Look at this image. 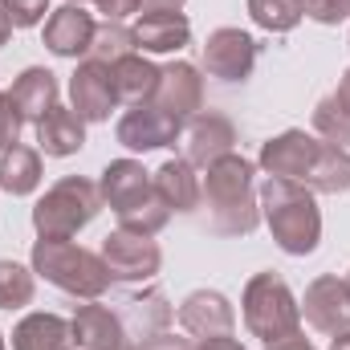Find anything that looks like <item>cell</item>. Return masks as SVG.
Listing matches in <instances>:
<instances>
[{"instance_id":"cell-1","label":"cell","mask_w":350,"mask_h":350,"mask_svg":"<svg viewBox=\"0 0 350 350\" xmlns=\"http://www.w3.org/2000/svg\"><path fill=\"white\" fill-rule=\"evenodd\" d=\"M257 167L245 155H224L204 175V208H208V228L216 237H249L261 224V200H257Z\"/></svg>"},{"instance_id":"cell-2","label":"cell","mask_w":350,"mask_h":350,"mask_svg":"<svg viewBox=\"0 0 350 350\" xmlns=\"http://www.w3.org/2000/svg\"><path fill=\"white\" fill-rule=\"evenodd\" d=\"M257 200H261V220L269 224V232H273L281 253L310 257L318 249V241H322V212H318V200H314V191L306 183L265 175Z\"/></svg>"},{"instance_id":"cell-3","label":"cell","mask_w":350,"mask_h":350,"mask_svg":"<svg viewBox=\"0 0 350 350\" xmlns=\"http://www.w3.org/2000/svg\"><path fill=\"white\" fill-rule=\"evenodd\" d=\"M98 191H102V204H110V212L118 216V228L155 237L172 220V208L163 204V196L151 183V172L139 159H110L102 167Z\"/></svg>"},{"instance_id":"cell-4","label":"cell","mask_w":350,"mask_h":350,"mask_svg":"<svg viewBox=\"0 0 350 350\" xmlns=\"http://www.w3.org/2000/svg\"><path fill=\"white\" fill-rule=\"evenodd\" d=\"M33 273L45 277L53 289L70 293V297H82V301H98L114 281L106 273V265L98 253H90L74 241H53V237H37L33 241Z\"/></svg>"},{"instance_id":"cell-5","label":"cell","mask_w":350,"mask_h":350,"mask_svg":"<svg viewBox=\"0 0 350 350\" xmlns=\"http://www.w3.org/2000/svg\"><path fill=\"white\" fill-rule=\"evenodd\" d=\"M241 314H245L249 334L261 338L265 347L297 334V326H301V306H297L293 289L285 285V277H277L273 269L249 277V285L241 293Z\"/></svg>"},{"instance_id":"cell-6","label":"cell","mask_w":350,"mask_h":350,"mask_svg":"<svg viewBox=\"0 0 350 350\" xmlns=\"http://www.w3.org/2000/svg\"><path fill=\"white\" fill-rule=\"evenodd\" d=\"M98 212H102V191H98V183H90L82 175H66V179H57V183L33 204V228H37V237L70 241L74 232L86 228Z\"/></svg>"},{"instance_id":"cell-7","label":"cell","mask_w":350,"mask_h":350,"mask_svg":"<svg viewBox=\"0 0 350 350\" xmlns=\"http://www.w3.org/2000/svg\"><path fill=\"white\" fill-rule=\"evenodd\" d=\"M102 265L110 273L114 285H147L159 265H163V253L159 245L147 237V232H131V228H114L106 241H102Z\"/></svg>"},{"instance_id":"cell-8","label":"cell","mask_w":350,"mask_h":350,"mask_svg":"<svg viewBox=\"0 0 350 350\" xmlns=\"http://www.w3.org/2000/svg\"><path fill=\"white\" fill-rule=\"evenodd\" d=\"M183 135V122L167 114L163 106L155 102H143V106H131L118 126H114V139L126 147V151H159V147H175V139Z\"/></svg>"},{"instance_id":"cell-9","label":"cell","mask_w":350,"mask_h":350,"mask_svg":"<svg viewBox=\"0 0 350 350\" xmlns=\"http://www.w3.org/2000/svg\"><path fill=\"white\" fill-rule=\"evenodd\" d=\"M301 306V318L318 330V334H342L350 330V289L342 277L334 273H322L306 285V297L297 301Z\"/></svg>"},{"instance_id":"cell-10","label":"cell","mask_w":350,"mask_h":350,"mask_svg":"<svg viewBox=\"0 0 350 350\" xmlns=\"http://www.w3.org/2000/svg\"><path fill=\"white\" fill-rule=\"evenodd\" d=\"M257 66V41L245 29H212L204 41V70L220 82H245Z\"/></svg>"},{"instance_id":"cell-11","label":"cell","mask_w":350,"mask_h":350,"mask_svg":"<svg viewBox=\"0 0 350 350\" xmlns=\"http://www.w3.org/2000/svg\"><path fill=\"white\" fill-rule=\"evenodd\" d=\"M232 147H237V126L224 114L200 110L187 122V131H183V159L191 167H204L208 172L212 163H220L224 155H232Z\"/></svg>"},{"instance_id":"cell-12","label":"cell","mask_w":350,"mask_h":350,"mask_svg":"<svg viewBox=\"0 0 350 350\" xmlns=\"http://www.w3.org/2000/svg\"><path fill=\"white\" fill-rule=\"evenodd\" d=\"M318 155V139L306 135V131H281L277 139L261 143V155H257V167L273 179H306L310 163Z\"/></svg>"},{"instance_id":"cell-13","label":"cell","mask_w":350,"mask_h":350,"mask_svg":"<svg viewBox=\"0 0 350 350\" xmlns=\"http://www.w3.org/2000/svg\"><path fill=\"white\" fill-rule=\"evenodd\" d=\"M70 102L78 110L82 122H106L110 110L118 106V94H114V78H110V66L102 62H82L70 78Z\"/></svg>"},{"instance_id":"cell-14","label":"cell","mask_w":350,"mask_h":350,"mask_svg":"<svg viewBox=\"0 0 350 350\" xmlns=\"http://www.w3.org/2000/svg\"><path fill=\"white\" fill-rule=\"evenodd\" d=\"M70 334H74V347L78 350H126V347H135L126 338L122 318L110 306H98V301H86V306L74 310Z\"/></svg>"},{"instance_id":"cell-15","label":"cell","mask_w":350,"mask_h":350,"mask_svg":"<svg viewBox=\"0 0 350 350\" xmlns=\"http://www.w3.org/2000/svg\"><path fill=\"white\" fill-rule=\"evenodd\" d=\"M179 326L191 338H216V334H232L237 326V310L220 289H196L183 297L179 306Z\"/></svg>"},{"instance_id":"cell-16","label":"cell","mask_w":350,"mask_h":350,"mask_svg":"<svg viewBox=\"0 0 350 350\" xmlns=\"http://www.w3.org/2000/svg\"><path fill=\"white\" fill-rule=\"evenodd\" d=\"M155 106H163L167 114H175L179 122L183 118H196L204 110V78L191 62H172L159 70V86H155Z\"/></svg>"},{"instance_id":"cell-17","label":"cell","mask_w":350,"mask_h":350,"mask_svg":"<svg viewBox=\"0 0 350 350\" xmlns=\"http://www.w3.org/2000/svg\"><path fill=\"white\" fill-rule=\"evenodd\" d=\"M90 41H94V16H90L82 4H62L45 16V49L53 57H82L90 53Z\"/></svg>"},{"instance_id":"cell-18","label":"cell","mask_w":350,"mask_h":350,"mask_svg":"<svg viewBox=\"0 0 350 350\" xmlns=\"http://www.w3.org/2000/svg\"><path fill=\"white\" fill-rule=\"evenodd\" d=\"M118 318L126 326V338L131 342H143V338H155V334H163L172 326L175 310H172V301H167V293L159 285H151L143 293H131L122 301V314Z\"/></svg>"},{"instance_id":"cell-19","label":"cell","mask_w":350,"mask_h":350,"mask_svg":"<svg viewBox=\"0 0 350 350\" xmlns=\"http://www.w3.org/2000/svg\"><path fill=\"white\" fill-rule=\"evenodd\" d=\"M57 94H62L57 74L45 70V66H29V70L12 82V90H8V98H12V106H16V114H21V122H33V126L57 106Z\"/></svg>"},{"instance_id":"cell-20","label":"cell","mask_w":350,"mask_h":350,"mask_svg":"<svg viewBox=\"0 0 350 350\" xmlns=\"http://www.w3.org/2000/svg\"><path fill=\"white\" fill-rule=\"evenodd\" d=\"M37 147L49 155V159H70L86 147V122L78 118L74 106H53L41 122H37Z\"/></svg>"},{"instance_id":"cell-21","label":"cell","mask_w":350,"mask_h":350,"mask_svg":"<svg viewBox=\"0 0 350 350\" xmlns=\"http://www.w3.org/2000/svg\"><path fill=\"white\" fill-rule=\"evenodd\" d=\"M191 41V21L183 12H143L135 25V45L143 53H179Z\"/></svg>"},{"instance_id":"cell-22","label":"cell","mask_w":350,"mask_h":350,"mask_svg":"<svg viewBox=\"0 0 350 350\" xmlns=\"http://www.w3.org/2000/svg\"><path fill=\"white\" fill-rule=\"evenodd\" d=\"M12 350H74V334L70 322L62 314H25L12 326Z\"/></svg>"},{"instance_id":"cell-23","label":"cell","mask_w":350,"mask_h":350,"mask_svg":"<svg viewBox=\"0 0 350 350\" xmlns=\"http://www.w3.org/2000/svg\"><path fill=\"white\" fill-rule=\"evenodd\" d=\"M155 191L163 196V204L172 212H196L200 208V196H204V183L196 179V167L187 159H167L159 172L151 175Z\"/></svg>"},{"instance_id":"cell-24","label":"cell","mask_w":350,"mask_h":350,"mask_svg":"<svg viewBox=\"0 0 350 350\" xmlns=\"http://www.w3.org/2000/svg\"><path fill=\"white\" fill-rule=\"evenodd\" d=\"M110 78H114V94L118 102H131V106H143L155 98V86H159V66L143 53H131L122 62L110 66Z\"/></svg>"},{"instance_id":"cell-25","label":"cell","mask_w":350,"mask_h":350,"mask_svg":"<svg viewBox=\"0 0 350 350\" xmlns=\"http://www.w3.org/2000/svg\"><path fill=\"white\" fill-rule=\"evenodd\" d=\"M41 151L12 143L8 151H0V191L8 196H33L41 187Z\"/></svg>"},{"instance_id":"cell-26","label":"cell","mask_w":350,"mask_h":350,"mask_svg":"<svg viewBox=\"0 0 350 350\" xmlns=\"http://www.w3.org/2000/svg\"><path fill=\"white\" fill-rule=\"evenodd\" d=\"M301 183L310 191H318V196L350 191V151L347 147H334V143H318V155H314L310 175Z\"/></svg>"},{"instance_id":"cell-27","label":"cell","mask_w":350,"mask_h":350,"mask_svg":"<svg viewBox=\"0 0 350 350\" xmlns=\"http://www.w3.org/2000/svg\"><path fill=\"white\" fill-rule=\"evenodd\" d=\"M139 45H135V29H126L122 21H102L94 25V41H90V62H102V66H114L122 57H131Z\"/></svg>"},{"instance_id":"cell-28","label":"cell","mask_w":350,"mask_h":350,"mask_svg":"<svg viewBox=\"0 0 350 350\" xmlns=\"http://www.w3.org/2000/svg\"><path fill=\"white\" fill-rule=\"evenodd\" d=\"M249 16L265 33H293L301 25L306 8H301V0H249Z\"/></svg>"},{"instance_id":"cell-29","label":"cell","mask_w":350,"mask_h":350,"mask_svg":"<svg viewBox=\"0 0 350 350\" xmlns=\"http://www.w3.org/2000/svg\"><path fill=\"white\" fill-rule=\"evenodd\" d=\"M37 293V273L16 261H0V310H25Z\"/></svg>"},{"instance_id":"cell-30","label":"cell","mask_w":350,"mask_h":350,"mask_svg":"<svg viewBox=\"0 0 350 350\" xmlns=\"http://www.w3.org/2000/svg\"><path fill=\"white\" fill-rule=\"evenodd\" d=\"M314 131L322 135V143H334V147H350V110L326 94L318 106H314Z\"/></svg>"},{"instance_id":"cell-31","label":"cell","mask_w":350,"mask_h":350,"mask_svg":"<svg viewBox=\"0 0 350 350\" xmlns=\"http://www.w3.org/2000/svg\"><path fill=\"white\" fill-rule=\"evenodd\" d=\"M0 12L8 16L12 29H33V25H41L53 8H49V0H0Z\"/></svg>"},{"instance_id":"cell-32","label":"cell","mask_w":350,"mask_h":350,"mask_svg":"<svg viewBox=\"0 0 350 350\" xmlns=\"http://www.w3.org/2000/svg\"><path fill=\"white\" fill-rule=\"evenodd\" d=\"M301 8L318 25H342L350 16V0H301Z\"/></svg>"},{"instance_id":"cell-33","label":"cell","mask_w":350,"mask_h":350,"mask_svg":"<svg viewBox=\"0 0 350 350\" xmlns=\"http://www.w3.org/2000/svg\"><path fill=\"white\" fill-rule=\"evenodd\" d=\"M16 135H21V114H16L12 98L0 94V151H8L16 143Z\"/></svg>"},{"instance_id":"cell-34","label":"cell","mask_w":350,"mask_h":350,"mask_svg":"<svg viewBox=\"0 0 350 350\" xmlns=\"http://www.w3.org/2000/svg\"><path fill=\"white\" fill-rule=\"evenodd\" d=\"M102 21H126L131 12H139V0H94Z\"/></svg>"},{"instance_id":"cell-35","label":"cell","mask_w":350,"mask_h":350,"mask_svg":"<svg viewBox=\"0 0 350 350\" xmlns=\"http://www.w3.org/2000/svg\"><path fill=\"white\" fill-rule=\"evenodd\" d=\"M135 350H196L187 338H175L172 330H163V334H155V338H143V342H135Z\"/></svg>"},{"instance_id":"cell-36","label":"cell","mask_w":350,"mask_h":350,"mask_svg":"<svg viewBox=\"0 0 350 350\" xmlns=\"http://www.w3.org/2000/svg\"><path fill=\"white\" fill-rule=\"evenodd\" d=\"M196 350H249V347H241L232 334H216V338H200Z\"/></svg>"},{"instance_id":"cell-37","label":"cell","mask_w":350,"mask_h":350,"mask_svg":"<svg viewBox=\"0 0 350 350\" xmlns=\"http://www.w3.org/2000/svg\"><path fill=\"white\" fill-rule=\"evenodd\" d=\"M187 0H139V12H183Z\"/></svg>"},{"instance_id":"cell-38","label":"cell","mask_w":350,"mask_h":350,"mask_svg":"<svg viewBox=\"0 0 350 350\" xmlns=\"http://www.w3.org/2000/svg\"><path fill=\"white\" fill-rule=\"evenodd\" d=\"M269 350H318L310 338H301V334H289V338H277V342H269Z\"/></svg>"},{"instance_id":"cell-39","label":"cell","mask_w":350,"mask_h":350,"mask_svg":"<svg viewBox=\"0 0 350 350\" xmlns=\"http://www.w3.org/2000/svg\"><path fill=\"white\" fill-rule=\"evenodd\" d=\"M334 98H338V102H342V106L350 110V70L342 74V78H338V90H334Z\"/></svg>"},{"instance_id":"cell-40","label":"cell","mask_w":350,"mask_h":350,"mask_svg":"<svg viewBox=\"0 0 350 350\" xmlns=\"http://www.w3.org/2000/svg\"><path fill=\"white\" fill-rule=\"evenodd\" d=\"M330 350H350V330L334 334V338H330Z\"/></svg>"},{"instance_id":"cell-41","label":"cell","mask_w":350,"mask_h":350,"mask_svg":"<svg viewBox=\"0 0 350 350\" xmlns=\"http://www.w3.org/2000/svg\"><path fill=\"white\" fill-rule=\"evenodd\" d=\"M8 37H12V25H8V16H4V12H0V49H4V45H8Z\"/></svg>"},{"instance_id":"cell-42","label":"cell","mask_w":350,"mask_h":350,"mask_svg":"<svg viewBox=\"0 0 350 350\" xmlns=\"http://www.w3.org/2000/svg\"><path fill=\"white\" fill-rule=\"evenodd\" d=\"M0 350H8V342H4V334H0Z\"/></svg>"},{"instance_id":"cell-43","label":"cell","mask_w":350,"mask_h":350,"mask_svg":"<svg viewBox=\"0 0 350 350\" xmlns=\"http://www.w3.org/2000/svg\"><path fill=\"white\" fill-rule=\"evenodd\" d=\"M342 281H347V289H350V273H347V277H342Z\"/></svg>"},{"instance_id":"cell-44","label":"cell","mask_w":350,"mask_h":350,"mask_svg":"<svg viewBox=\"0 0 350 350\" xmlns=\"http://www.w3.org/2000/svg\"><path fill=\"white\" fill-rule=\"evenodd\" d=\"M70 4H82V0H70Z\"/></svg>"},{"instance_id":"cell-45","label":"cell","mask_w":350,"mask_h":350,"mask_svg":"<svg viewBox=\"0 0 350 350\" xmlns=\"http://www.w3.org/2000/svg\"><path fill=\"white\" fill-rule=\"evenodd\" d=\"M126 350H135V347H126Z\"/></svg>"}]
</instances>
